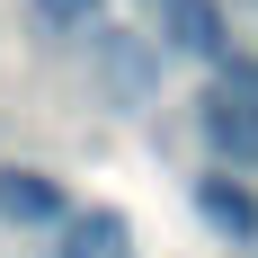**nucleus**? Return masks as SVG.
<instances>
[{"mask_svg":"<svg viewBox=\"0 0 258 258\" xmlns=\"http://www.w3.org/2000/svg\"><path fill=\"white\" fill-rule=\"evenodd\" d=\"M62 214L72 205H62V187H53L45 169H0V223H45L53 232Z\"/></svg>","mask_w":258,"mask_h":258,"instance_id":"obj_5","label":"nucleus"},{"mask_svg":"<svg viewBox=\"0 0 258 258\" xmlns=\"http://www.w3.org/2000/svg\"><path fill=\"white\" fill-rule=\"evenodd\" d=\"M53 27H80V18H98V0H36Z\"/></svg>","mask_w":258,"mask_h":258,"instance_id":"obj_7","label":"nucleus"},{"mask_svg":"<svg viewBox=\"0 0 258 258\" xmlns=\"http://www.w3.org/2000/svg\"><path fill=\"white\" fill-rule=\"evenodd\" d=\"M196 214H205L223 240H240V249L258 240V196H249L240 178H223V169H214V178H196Z\"/></svg>","mask_w":258,"mask_h":258,"instance_id":"obj_4","label":"nucleus"},{"mask_svg":"<svg viewBox=\"0 0 258 258\" xmlns=\"http://www.w3.org/2000/svg\"><path fill=\"white\" fill-rule=\"evenodd\" d=\"M214 89H223V98H240V107H249V116H258V62H249V53H232V62H223V80H214Z\"/></svg>","mask_w":258,"mask_h":258,"instance_id":"obj_6","label":"nucleus"},{"mask_svg":"<svg viewBox=\"0 0 258 258\" xmlns=\"http://www.w3.org/2000/svg\"><path fill=\"white\" fill-rule=\"evenodd\" d=\"M196 125H205V143L223 160H232V169H258V116L240 98H223V89H205V98H196Z\"/></svg>","mask_w":258,"mask_h":258,"instance_id":"obj_2","label":"nucleus"},{"mask_svg":"<svg viewBox=\"0 0 258 258\" xmlns=\"http://www.w3.org/2000/svg\"><path fill=\"white\" fill-rule=\"evenodd\" d=\"M160 27H169V45L196 53V62H232V36H223V0H160Z\"/></svg>","mask_w":258,"mask_h":258,"instance_id":"obj_1","label":"nucleus"},{"mask_svg":"<svg viewBox=\"0 0 258 258\" xmlns=\"http://www.w3.org/2000/svg\"><path fill=\"white\" fill-rule=\"evenodd\" d=\"M62 258H134V232L116 205H72L62 214Z\"/></svg>","mask_w":258,"mask_h":258,"instance_id":"obj_3","label":"nucleus"}]
</instances>
